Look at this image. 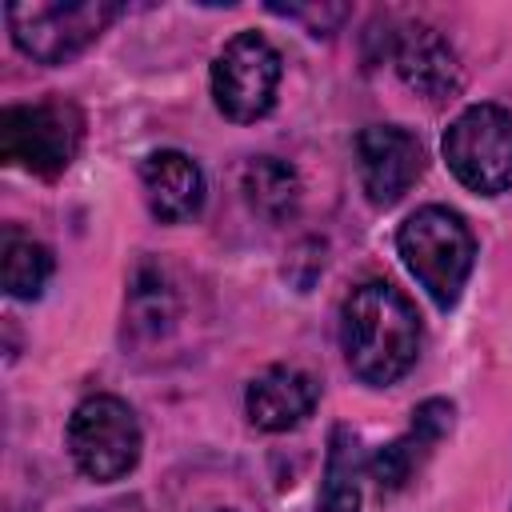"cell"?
Here are the masks:
<instances>
[{
	"instance_id": "6da1fadb",
	"label": "cell",
	"mask_w": 512,
	"mask_h": 512,
	"mask_svg": "<svg viewBox=\"0 0 512 512\" xmlns=\"http://www.w3.org/2000/svg\"><path fill=\"white\" fill-rule=\"evenodd\" d=\"M340 344L348 368L364 384L388 388L420 356V316L396 284L368 280L352 288L340 308Z\"/></svg>"
},
{
	"instance_id": "7a4b0ae2",
	"label": "cell",
	"mask_w": 512,
	"mask_h": 512,
	"mask_svg": "<svg viewBox=\"0 0 512 512\" xmlns=\"http://www.w3.org/2000/svg\"><path fill=\"white\" fill-rule=\"evenodd\" d=\"M396 252L404 260V268L420 280V288L432 296V304L448 312L468 284V272L476 260V240L460 212H452L444 204H424L400 224Z\"/></svg>"
},
{
	"instance_id": "3957f363",
	"label": "cell",
	"mask_w": 512,
	"mask_h": 512,
	"mask_svg": "<svg viewBox=\"0 0 512 512\" xmlns=\"http://www.w3.org/2000/svg\"><path fill=\"white\" fill-rule=\"evenodd\" d=\"M120 4L112 0H44V4H8L4 20L24 56L36 64H68L116 20Z\"/></svg>"
},
{
	"instance_id": "277c9868",
	"label": "cell",
	"mask_w": 512,
	"mask_h": 512,
	"mask_svg": "<svg viewBox=\"0 0 512 512\" xmlns=\"http://www.w3.org/2000/svg\"><path fill=\"white\" fill-rule=\"evenodd\" d=\"M140 424L136 412L108 392L84 396L72 416H68V452L72 464L96 480V484H112L120 476H128L140 464Z\"/></svg>"
},
{
	"instance_id": "5b68a950",
	"label": "cell",
	"mask_w": 512,
	"mask_h": 512,
	"mask_svg": "<svg viewBox=\"0 0 512 512\" xmlns=\"http://www.w3.org/2000/svg\"><path fill=\"white\" fill-rule=\"evenodd\" d=\"M84 116L68 100L12 104L0 112V160L20 164L44 180L60 176L80 148Z\"/></svg>"
},
{
	"instance_id": "8992f818",
	"label": "cell",
	"mask_w": 512,
	"mask_h": 512,
	"mask_svg": "<svg viewBox=\"0 0 512 512\" xmlns=\"http://www.w3.org/2000/svg\"><path fill=\"white\" fill-rule=\"evenodd\" d=\"M444 160L452 176L480 192L500 196L512 188V112L500 104H468L444 132Z\"/></svg>"
},
{
	"instance_id": "52a82bcc",
	"label": "cell",
	"mask_w": 512,
	"mask_h": 512,
	"mask_svg": "<svg viewBox=\"0 0 512 512\" xmlns=\"http://www.w3.org/2000/svg\"><path fill=\"white\" fill-rule=\"evenodd\" d=\"M280 88V52L260 32H236L212 60V100L236 120L252 124L272 112Z\"/></svg>"
},
{
	"instance_id": "ba28073f",
	"label": "cell",
	"mask_w": 512,
	"mask_h": 512,
	"mask_svg": "<svg viewBox=\"0 0 512 512\" xmlns=\"http://www.w3.org/2000/svg\"><path fill=\"white\" fill-rule=\"evenodd\" d=\"M356 172L368 204L392 208L424 176V144L400 124H368L356 136Z\"/></svg>"
},
{
	"instance_id": "9c48e42d",
	"label": "cell",
	"mask_w": 512,
	"mask_h": 512,
	"mask_svg": "<svg viewBox=\"0 0 512 512\" xmlns=\"http://www.w3.org/2000/svg\"><path fill=\"white\" fill-rule=\"evenodd\" d=\"M392 64H396L400 80L416 96H424L432 104L452 100L460 92V84H464L460 60H456L452 44L432 24H408L404 32H396V40H392Z\"/></svg>"
},
{
	"instance_id": "30bf717a",
	"label": "cell",
	"mask_w": 512,
	"mask_h": 512,
	"mask_svg": "<svg viewBox=\"0 0 512 512\" xmlns=\"http://www.w3.org/2000/svg\"><path fill=\"white\" fill-rule=\"evenodd\" d=\"M320 400L316 380L296 364H272L252 376L244 392V412L260 432H288L312 416Z\"/></svg>"
},
{
	"instance_id": "8fae6325",
	"label": "cell",
	"mask_w": 512,
	"mask_h": 512,
	"mask_svg": "<svg viewBox=\"0 0 512 512\" xmlns=\"http://www.w3.org/2000/svg\"><path fill=\"white\" fill-rule=\"evenodd\" d=\"M140 184H144L148 212L160 224L192 220L204 208V172L192 156H184L176 148H160V152L144 156Z\"/></svg>"
},
{
	"instance_id": "7c38bea8",
	"label": "cell",
	"mask_w": 512,
	"mask_h": 512,
	"mask_svg": "<svg viewBox=\"0 0 512 512\" xmlns=\"http://www.w3.org/2000/svg\"><path fill=\"white\" fill-rule=\"evenodd\" d=\"M448 428H452V404H448V400L436 396V400L416 404L412 428H408L404 436H396L392 444H384V448L368 460V476L376 480V488H380V492H400V488L416 476V468L428 460L432 444H436Z\"/></svg>"
},
{
	"instance_id": "4fadbf2b",
	"label": "cell",
	"mask_w": 512,
	"mask_h": 512,
	"mask_svg": "<svg viewBox=\"0 0 512 512\" xmlns=\"http://www.w3.org/2000/svg\"><path fill=\"white\" fill-rule=\"evenodd\" d=\"M240 192H244L248 208L260 220L284 224V220L296 216L304 188H300V176H296V168L288 160H280V156H256L240 172Z\"/></svg>"
},
{
	"instance_id": "5bb4252c",
	"label": "cell",
	"mask_w": 512,
	"mask_h": 512,
	"mask_svg": "<svg viewBox=\"0 0 512 512\" xmlns=\"http://www.w3.org/2000/svg\"><path fill=\"white\" fill-rule=\"evenodd\" d=\"M128 328L136 340H160L172 332L176 316H180V296L168 280L164 268L156 264H140L128 280Z\"/></svg>"
},
{
	"instance_id": "9a60e30c",
	"label": "cell",
	"mask_w": 512,
	"mask_h": 512,
	"mask_svg": "<svg viewBox=\"0 0 512 512\" xmlns=\"http://www.w3.org/2000/svg\"><path fill=\"white\" fill-rule=\"evenodd\" d=\"M316 512H360V444L344 424H336L328 436L324 492L316 500Z\"/></svg>"
},
{
	"instance_id": "2e32d148",
	"label": "cell",
	"mask_w": 512,
	"mask_h": 512,
	"mask_svg": "<svg viewBox=\"0 0 512 512\" xmlns=\"http://www.w3.org/2000/svg\"><path fill=\"white\" fill-rule=\"evenodd\" d=\"M0 276H4V292L8 296L36 300L44 292V284L52 280V252L40 240L8 228L4 232V248H0Z\"/></svg>"
},
{
	"instance_id": "e0dca14e",
	"label": "cell",
	"mask_w": 512,
	"mask_h": 512,
	"mask_svg": "<svg viewBox=\"0 0 512 512\" xmlns=\"http://www.w3.org/2000/svg\"><path fill=\"white\" fill-rule=\"evenodd\" d=\"M272 12L276 16H288V20H300L312 36H332L340 28V20L348 16L344 4H308V8L304 4H288V8L284 4H272Z\"/></svg>"
},
{
	"instance_id": "ac0fdd59",
	"label": "cell",
	"mask_w": 512,
	"mask_h": 512,
	"mask_svg": "<svg viewBox=\"0 0 512 512\" xmlns=\"http://www.w3.org/2000/svg\"><path fill=\"white\" fill-rule=\"evenodd\" d=\"M200 512H232V508H200Z\"/></svg>"
}]
</instances>
